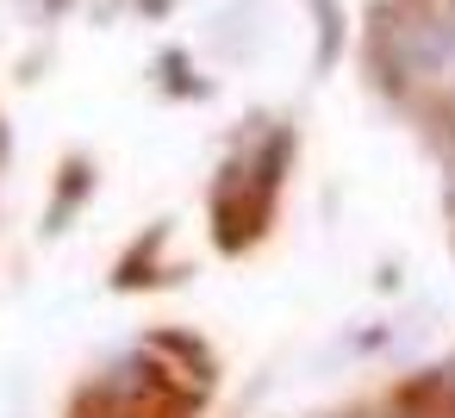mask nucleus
<instances>
[{
    "label": "nucleus",
    "mask_w": 455,
    "mask_h": 418,
    "mask_svg": "<svg viewBox=\"0 0 455 418\" xmlns=\"http://www.w3.org/2000/svg\"><path fill=\"white\" fill-rule=\"evenodd\" d=\"M449 119H455V94H449Z\"/></svg>",
    "instance_id": "nucleus-3"
},
{
    "label": "nucleus",
    "mask_w": 455,
    "mask_h": 418,
    "mask_svg": "<svg viewBox=\"0 0 455 418\" xmlns=\"http://www.w3.org/2000/svg\"><path fill=\"white\" fill-rule=\"evenodd\" d=\"M374 57L393 76H436L455 63V0H380Z\"/></svg>",
    "instance_id": "nucleus-1"
},
{
    "label": "nucleus",
    "mask_w": 455,
    "mask_h": 418,
    "mask_svg": "<svg viewBox=\"0 0 455 418\" xmlns=\"http://www.w3.org/2000/svg\"><path fill=\"white\" fill-rule=\"evenodd\" d=\"M436 374H443V387H449V399H455V362H449V368H436Z\"/></svg>",
    "instance_id": "nucleus-2"
}]
</instances>
